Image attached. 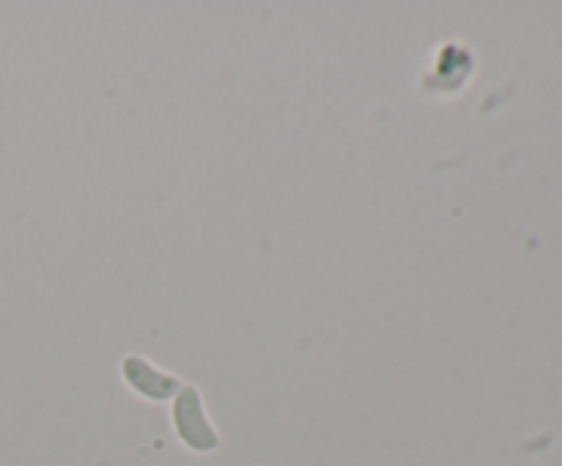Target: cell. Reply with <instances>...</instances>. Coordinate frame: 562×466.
Wrapping results in <instances>:
<instances>
[{
    "mask_svg": "<svg viewBox=\"0 0 562 466\" xmlns=\"http://www.w3.org/2000/svg\"><path fill=\"white\" fill-rule=\"evenodd\" d=\"M170 422H173V431L176 436H179V442L184 444L190 453H217L220 444H223L220 431L214 428V422L209 420L206 404H203V395L195 384H184V387L179 389V395L170 400Z\"/></svg>",
    "mask_w": 562,
    "mask_h": 466,
    "instance_id": "1",
    "label": "cell"
},
{
    "mask_svg": "<svg viewBox=\"0 0 562 466\" xmlns=\"http://www.w3.org/2000/svg\"><path fill=\"white\" fill-rule=\"evenodd\" d=\"M121 378L132 393L140 395L143 400H151V404H168L184 387V382L176 373L162 371L140 354H126L121 360Z\"/></svg>",
    "mask_w": 562,
    "mask_h": 466,
    "instance_id": "2",
    "label": "cell"
}]
</instances>
